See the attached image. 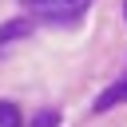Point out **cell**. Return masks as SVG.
<instances>
[{
  "instance_id": "1",
  "label": "cell",
  "mask_w": 127,
  "mask_h": 127,
  "mask_svg": "<svg viewBox=\"0 0 127 127\" xmlns=\"http://www.w3.org/2000/svg\"><path fill=\"white\" fill-rule=\"evenodd\" d=\"M48 20H56V24H64V20H75L83 8H87V0H32Z\"/></svg>"
},
{
  "instance_id": "2",
  "label": "cell",
  "mask_w": 127,
  "mask_h": 127,
  "mask_svg": "<svg viewBox=\"0 0 127 127\" xmlns=\"http://www.w3.org/2000/svg\"><path fill=\"white\" fill-rule=\"evenodd\" d=\"M119 103H127V79H119V83L103 87V95H95V111H111Z\"/></svg>"
},
{
  "instance_id": "3",
  "label": "cell",
  "mask_w": 127,
  "mask_h": 127,
  "mask_svg": "<svg viewBox=\"0 0 127 127\" xmlns=\"http://www.w3.org/2000/svg\"><path fill=\"white\" fill-rule=\"evenodd\" d=\"M28 32H32V24H28V20H20V16H16V20H8V24L0 28V56L8 52V44H16V40H24Z\"/></svg>"
},
{
  "instance_id": "4",
  "label": "cell",
  "mask_w": 127,
  "mask_h": 127,
  "mask_svg": "<svg viewBox=\"0 0 127 127\" xmlns=\"http://www.w3.org/2000/svg\"><path fill=\"white\" fill-rule=\"evenodd\" d=\"M32 127H60V111H56V107H44V111H36Z\"/></svg>"
},
{
  "instance_id": "5",
  "label": "cell",
  "mask_w": 127,
  "mask_h": 127,
  "mask_svg": "<svg viewBox=\"0 0 127 127\" xmlns=\"http://www.w3.org/2000/svg\"><path fill=\"white\" fill-rule=\"evenodd\" d=\"M0 127H20V111L4 99H0Z\"/></svg>"
}]
</instances>
